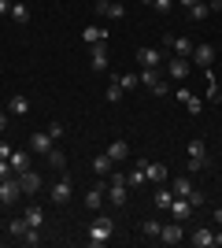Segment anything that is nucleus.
Returning <instances> with one entry per match:
<instances>
[{
	"label": "nucleus",
	"instance_id": "1",
	"mask_svg": "<svg viewBox=\"0 0 222 248\" xmlns=\"http://www.w3.org/2000/svg\"><path fill=\"white\" fill-rule=\"evenodd\" d=\"M111 233H115V222H111L107 215H96L93 226H89V245H93V248L107 245V241H111Z\"/></svg>",
	"mask_w": 222,
	"mask_h": 248
},
{
	"label": "nucleus",
	"instance_id": "2",
	"mask_svg": "<svg viewBox=\"0 0 222 248\" xmlns=\"http://www.w3.org/2000/svg\"><path fill=\"white\" fill-rule=\"evenodd\" d=\"M71 197H74V189H71V178H59V182H56V186H52V204L56 207H67V204H71Z\"/></svg>",
	"mask_w": 222,
	"mask_h": 248
},
{
	"label": "nucleus",
	"instance_id": "3",
	"mask_svg": "<svg viewBox=\"0 0 222 248\" xmlns=\"http://www.w3.org/2000/svg\"><path fill=\"white\" fill-rule=\"evenodd\" d=\"M159 241H163V245H181V241H185V230H181L178 218H170L167 226L159 230Z\"/></svg>",
	"mask_w": 222,
	"mask_h": 248
},
{
	"label": "nucleus",
	"instance_id": "4",
	"mask_svg": "<svg viewBox=\"0 0 222 248\" xmlns=\"http://www.w3.org/2000/svg\"><path fill=\"white\" fill-rule=\"evenodd\" d=\"M0 197H4V204H19L22 189H19V178H0Z\"/></svg>",
	"mask_w": 222,
	"mask_h": 248
},
{
	"label": "nucleus",
	"instance_id": "5",
	"mask_svg": "<svg viewBox=\"0 0 222 248\" xmlns=\"http://www.w3.org/2000/svg\"><path fill=\"white\" fill-rule=\"evenodd\" d=\"M167 71H170V78H174V82H185V78H189V71H192V63L181 60V56H170V60H167Z\"/></svg>",
	"mask_w": 222,
	"mask_h": 248
},
{
	"label": "nucleus",
	"instance_id": "6",
	"mask_svg": "<svg viewBox=\"0 0 222 248\" xmlns=\"http://www.w3.org/2000/svg\"><path fill=\"white\" fill-rule=\"evenodd\" d=\"M89 67L93 71H107V41L89 45Z\"/></svg>",
	"mask_w": 222,
	"mask_h": 248
},
{
	"label": "nucleus",
	"instance_id": "7",
	"mask_svg": "<svg viewBox=\"0 0 222 248\" xmlns=\"http://www.w3.org/2000/svg\"><path fill=\"white\" fill-rule=\"evenodd\" d=\"M145 182H148V159H137V163H133V170L126 174V186H130V189H141Z\"/></svg>",
	"mask_w": 222,
	"mask_h": 248
},
{
	"label": "nucleus",
	"instance_id": "8",
	"mask_svg": "<svg viewBox=\"0 0 222 248\" xmlns=\"http://www.w3.org/2000/svg\"><path fill=\"white\" fill-rule=\"evenodd\" d=\"M167 211H170V218H178V222H185V218H189L192 211H196V207H192V204H189L185 197H174V200H170V207H167Z\"/></svg>",
	"mask_w": 222,
	"mask_h": 248
},
{
	"label": "nucleus",
	"instance_id": "9",
	"mask_svg": "<svg viewBox=\"0 0 222 248\" xmlns=\"http://www.w3.org/2000/svg\"><path fill=\"white\" fill-rule=\"evenodd\" d=\"M163 41H167V48L174 52V56H181V60H189V56H192V41H189V37H170V33H167Z\"/></svg>",
	"mask_w": 222,
	"mask_h": 248
},
{
	"label": "nucleus",
	"instance_id": "10",
	"mask_svg": "<svg viewBox=\"0 0 222 248\" xmlns=\"http://www.w3.org/2000/svg\"><path fill=\"white\" fill-rule=\"evenodd\" d=\"M8 115H15V119H26V115H30V100H26L22 93H11V96H8Z\"/></svg>",
	"mask_w": 222,
	"mask_h": 248
},
{
	"label": "nucleus",
	"instance_id": "11",
	"mask_svg": "<svg viewBox=\"0 0 222 248\" xmlns=\"http://www.w3.org/2000/svg\"><path fill=\"white\" fill-rule=\"evenodd\" d=\"M189 60H196L204 71H207V67L215 63V45H192V56H189Z\"/></svg>",
	"mask_w": 222,
	"mask_h": 248
},
{
	"label": "nucleus",
	"instance_id": "12",
	"mask_svg": "<svg viewBox=\"0 0 222 248\" xmlns=\"http://www.w3.org/2000/svg\"><path fill=\"white\" fill-rule=\"evenodd\" d=\"M130 197V186H122V182H107V200H111V207H122Z\"/></svg>",
	"mask_w": 222,
	"mask_h": 248
},
{
	"label": "nucleus",
	"instance_id": "13",
	"mask_svg": "<svg viewBox=\"0 0 222 248\" xmlns=\"http://www.w3.org/2000/svg\"><path fill=\"white\" fill-rule=\"evenodd\" d=\"M96 15H104V19H122V15H126V8H122V4H115V0H96Z\"/></svg>",
	"mask_w": 222,
	"mask_h": 248
},
{
	"label": "nucleus",
	"instance_id": "14",
	"mask_svg": "<svg viewBox=\"0 0 222 248\" xmlns=\"http://www.w3.org/2000/svg\"><path fill=\"white\" fill-rule=\"evenodd\" d=\"M137 60H141V67H163L167 56H163L159 48H137Z\"/></svg>",
	"mask_w": 222,
	"mask_h": 248
},
{
	"label": "nucleus",
	"instance_id": "15",
	"mask_svg": "<svg viewBox=\"0 0 222 248\" xmlns=\"http://www.w3.org/2000/svg\"><path fill=\"white\" fill-rule=\"evenodd\" d=\"M137 82L145 85L148 93H152V89H156V85L163 82V78H159V67H141V71H137Z\"/></svg>",
	"mask_w": 222,
	"mask_h": 248
},
{
	"label": "nucleus",
	"instance_id": "16",
	"mask_svg": "<svg viewBox=\"0 0 222 248\" xmlns=\"http://www.w3.org/2000/svg\"><path fill=\"white\" fill-rule=\"evenodd\" d=\"M19 189L22 193H37V189H41V174H37V170H22L19 174Z\"/></svg>",
	"mask_w": 222,
	"mask_h": 248
},
{
	"label": "nucleus",
	"instance_id": "17",
	"mask_svg": "<svg viewBox=\"0 0 222 248\" xmlns=\"http://www.w3.org/2000/svg\"><path fill=\"white\" fill-rule=\"evenodd\" d=\"M52 145H56V141H52L48 134H44V130L30 134V148H33V152H44V155H48V148H52Z\"/></svg>",
	"mask_w": 222,
	"mask_h": 248
},
{
	"label": "nucleus",
	"instance_id": "18",
	"mask_svg": "<svg viewBox=\"0 0 222 248\" xmlns=\"http://www.w3.org/2000/svg\"><path fill=\"white\" fill-rule=\"evenodd\" d=\"M189 241H192V248H215V230H204L200 226Z\"/></svg>",
	"mask_w": 222,
	"mask_h": 248
},
{
	"label": "nucleus",
	"instance_id": "19",
	"mask_svg": "<svg viewBox=\"0 0 222 248\" xmlns=\"http://www.w3.org/2000/svg\"><path fill=\"white\" fill-rule=\"evenodd\" d=\"M8 159H11V170H15V174H22V170H30V152H22V148H15V152H11Z\"/></svg>",
	"mask_w": 222,
	"mask_h": 248
},
{
	"label": "nucleus",
	"instance_id": "20",
	"mask_svg": "<svg viewBox=\"0 0 222 248\" xmlns=\"http://www.w3.org/2000/svg\"><path fill=\"white\" fill-rule=\"evenodd\" d=\"M82 41L85 45H100V41H107V30H104V26H85V30H82Z\"/></svg>",
	"mask_w": 222,
	"mask_h": 248
},
{
	"label": "nucleus",
	"instance_id": "21",
	"mask_svg": "<svg viewBox=\"0 0 222 248\" xmlns=\"http://www.w3.org/2000/svg\"><path fill=\"white\" fill-rule=\"evenodd\" d=\"M170 193H174V197H189V193H192V178L189 174L174 178V182H170Z\"/></svg>",
	"mask_w": 222,
	"mask_h": 248
},
{
	"label": "nucleus",
	"instance_id": "22",
	"mask_svg": "<svg viewBox=\"0 0 222 248\" xmlns=\"http://www.w3.org/2000/svg\"><path fill=\"white\" fill-rule=\"evenodd\" d=\"M167 178H170L167 163H148V182H156V186H163Z\"/></svg>",
	"mask_w": 222,
	"mask_h": 248
},
{
	"label": "nucleus",
	"instance_id": "23",
	"mask_svg": "<svg viewBox=\"0 0 222 248\" xmlns=\"http://www.w3.org/2000/svg\"><path fill=\"white\" fill-rule=\"evenodd\" d=\"M111 163H115V159H111V155H96V159H93V174L96 178H107V174H111Z\"/></svg>",
	"mask_w": 222,
	"mask_h": 248
},
{
	"label": "nucleus",
	"instance_id": "24",
	"mask_svg": "<svg viewBox=\"0 0 222 248\" xmlns=\"http://www.w3.org/2000/svg\"><path fill=\"white\" fill-rule=\"evenodd\" d=\"M178 100L189 108V115H200V96H192L189 89H178Z\"/></svg>",
	"mask_w": 222,
	"mask_h": 248
},
{
	"label": "nucleus",
	"instance_id": "25",
	"mask_svg": "<svg viewBox=\"0 0 222 248\" xmlns=\"http://www.w3.org/2000/svg\"><path fill=\"white\" fill-rule=\"evenodd\" d=\"M107 155H111V159L118 163V159H126V155H130V145L122 141V137H118V141H111V145H107Z\"/></svg>",
	"mask_w": 222,
	"mask_h": 248
},
{
	"label": "nucleus",
	"instance_id": "26",
	"mask_svg": "<svg viewBox=\"0 0 222 248\" xmlns=\"http://www.w3.org/2000/svg\"><path fill=\"white\" fill-rule=\"evenodd\" d=\"M15 22H30V8L22 4V0H11V11H8Z\"/></svg>",
	"mask_w": 222,
	"mask_h": 248
},
{
	"label": "nucleus",
	"instance_id": "27",
	"mask_svg": "<svg viewBox=\"0 0 222 248\" xmlns=\"http://www.w3.org/2000/svg\"><path fill=\"white\" fill-rule=\"evenodd\" d=\"M104 193H107V186L89 189V193H85V207H100V204H104Z\"/></svg>",
	"mask_w": 222,
	"mask_h": 248
},
{
	"label": "nucleus",
	"instance_id": "28",
	"mask_svg": "<svg viewBox=\"0 0 222 248\" xmlns=\"http://www.w3.org/2000/svg\"><path fill=\"white\" fill-rule=\"evenodd\" d=\"M122 93H126V89H122V85H118V78H111V82H107V89H104L107 104H118V100H122Z\"/></svg>",
	"mask_w": 222,
	"mask_h": 248
},
{
	"label": "nucleus",
	"instance_id": "29",
	"mask_svg": "<svg viewBox=\"0 0 222 248\" xmlns=\"http://www.w3.org/2000/svg\"><path fill=\"white\" fill-rule=\"evenodd\" d=\"M22 218H26L30 226H41V222H44V211H41V207H22Z\"/></svg>",
	"mask_w": 222,
	"mask_h": 248
},
{
	"label": "nucleus",
	"instance_id": "30",
	"mask_svg": "<svg viewBox=\"0 0 222 248\" xmlns=\"http://www.w3.org/2000/svg\"><path fill=\"white\" fill-rule=\"evenodd\" d=\"M189 159H200V163H207V148H204V141H189Z\"/></svg>",
	"mask_w": 222,
	"mask_h": 248
},
{
	"label": "nucleus",
	"instance_id": "31",
	"mask_svg": "<svg viewBox=\"0 0 222 248\" xmlns=\"http://www.w3.org/2000/svg\"><path fill=\"white\" fill-rule=\"evenodd\" d=\"M207 15H211V8H207L204 0H196V4L189 8V19H196V22H200V19H207Z\"/></svg>",
	"mask_w": 222,
	"mask_h": 248
},
{
	"label": "nucleus",
	"instance_id": "32",
	"mask_svg": "<svg viewBox=\"0 0 222 248\" xmlns=\"http://www.w3.org/2000/svg\"><path fill=\"white\" fill-rule=\"evenodd\" d=\"M26 230H30V222H26V218H11V222H8V233H15V237H22V233H26Z\"/></svg>",
	"mask_w": 222,
	"mask_h": 248
},
{
	"label": "nucleus",
	"instance_id": "33",
	"mask_svg": "<svg viewBox=\"0 0 222 248\" xmlns=\"http://www.w3.org/2000/svg\"><path fill=\"white\" fill-rule=\"evenodd\" d=\"M159 230H163V226H159L156 218H148V222H141V233H145V237H156V241H159Z\"/></svg>",
	"mask_w": 222,
	"mask_h": 248
},
{
	"label": "nucleus",
	"instance_id": "34",
	"mask_svg": "<svg viewBox=\"0 0 222 248\" xmlns=\"http://www.w3.org/2000/svg\"><path fill=\"white\" fill-rule=\"evenodd\" d=\"M48 163H52V167H56V170H63V167H67V159H63V152H59V148H56V145H52V148H48Z\"/></svg>",
	"mask_w": 222,
	"mask_h": 248
},
{
	"label": "nucleus",
	"instance_id": "35",
	"mask_svg": "<svg viewBox=\"0 0 222 248\" xmlns=\"http://www.w3.org/2000/svg\"><path fill=\"white\" fill-rule=\"evenodd\" d=\"M170 200H174V193L159 186V189H156V207H170Z\"/></svg>",
	"mask_w": 222,
	"mask_h": 248
},
{
	"label": "nucleus",
	"instance_id": "36",
	"mask_svg": "<svg viewBox=\"0 0 222 248\" xmlns=\"http://www.w3.org/2000/svg\"><path fill=\"white\" fill-rule=\"evenodd\" d=\"M118 85H122V89H137V74H133V71H126V74H118Z\"/></svg>",
	"mask_w": 222,
	"mask_h": 248
},
{
	"label": "nucleus",
	"instance_id": "37",
	"mask_svg": "<svg viewBox=\"0 0 222 248\" xmlns=\"http://www.w3.org/2000/svg\"><path fill=\"white\" fill-rule=\"evenodd\" d=\"M19 241H26V245H41V226H30Z\"/></svg>",
	"mask_w": 222,
	"mask_h": 248
},
{
	"label": "nucleus",
	"instance_id": "38",
	"mask_svg": "<svg viewBox=\"0 0 222 248\" xmlns=\"http://www.w3.org/2000/svg\"><path fill=\"white\" fill-rule=\"evenodd\" d=\"M207 100L219 104V82H215V74H207Z\"/></svg>",
	"mask_w": 222,
	"mask_h": 248
},
{
	"label": "nucleus",
	"instance_id": "39",
	"mask_svg": "<svg viewBox=\"0 0 222 248\" xmlns=\"http://www.w3.org/2000/svg\"><path fill=\"white\" fill-rule=\"evenodd\" d=\"M44 134L52 137V141H59V137H63V123H48V130H44Z\"/></svg>",
	"mask_w": 222,
	"mask_h": 248
},
{
	"label": "nucleus",
	"instance_id": "40",
	"mask_svg": "<svg viewBox=\"0 0 222 248\" xmlns=\"http://www.w3.org/2000/svg\"><path fill=\"white\" fill-rule=\"evenodd\" d=\"M185 200H189L192 207H204V193H200V189H192V193H189V197H185Z\"/></svg>",
	"mask_w": 222,
	"mask_h": 248
},
{
	"label": "nucleus",
	"instance_id": "41",
	"mask_svg": "<svg viewBox=\"0 0 222 248\" xmlns=\"http://www.w3.org/2000/svg\"><path fill=\"white\" fill-rule=\"evenodd\" d=\"M170 4H174V0H152V8H156L159 15H167V11H170Z\"/></svg>",
	"mask_w": 222,
	"mask_h": 248
},
{
	"label": "nucleus",
	"instance_id": "42",
	"mask_svg": "<svg viewBox=\"0 0 222 248\" xmlns=\"http://www.w3.org/2000/svg\"><path fill=\"white\" fill-rule=\"evenodd\" d=\"M11 152H15V148H11V145H8V141H0V159H8V155H11Z\"/></svg>",
	"mask_w": 222,
	"mask_h": 248
},
{
	"label": "nucleus",
	"instance_id": "43",
	"mask_svg": "<svg viewBox=\"0 0 222 248\" xmlns=\"http://www.w3.org/2000/svg\"><path fill=\"white\" fill-rule=\"evenodd\" d=\"M11 174V159H0V178H8Z\"/></svg>",
	"mask_w": 222,
	"mask_h": 248
},
{
	"label": "nucleus",
	"instance_id": "44",
	"mask_svg": "<svg viewBox=\"0 0 222 248\" xmlns=\"http://www.w3.org/2000/svg\"><path fill=\"white\" fill-rule=\"evenodd\" d=\"M11 123V115H8V108H0V130H4V126Z\"/></svg>",
	"mask_w": 222,
	"mask_h": 248
},
{
	"label": "nucleus",
	"instance_id": "45",
	"mask_svg": "<svg viewBox=\"0 0 222 248\" xmlns=\"http://www.w3.org/2000/svg\"><path fill=\"white\" fill-rule=\"evenodd\" d=\"M11 11V0H0V15H8Z\"/></svg>",
	"mask_w": 222,
	"mask_h": 248
},
{
	"label": "nucleus",
	"instance_id": "46",
	"mask_svg": "<svg viewBox=\"0 0 222 248\" xmlns=\"http://www.w3.org/2000/svg\"><path fill=\"white\" fill-rule=\"evenodd\" d=\"M207 8H211V11H222V0H207Z\"/></svg>",
	"mask_w": 222,
	"mask_h": 248
},
{
	"label": "nucleus",
	"instance_id": "47",
	"mask_svg": "<svg viewBox=\"0 0 222 248\" xmlns=\"http://www.w3.org/2000/svg\"><path fill=\"white\" fill-rule=\"evenodd\" d=\"M215 222H219V226H222V207H215Z\"/></svg>",
	"mask_w": 222,
	"mask_h": 248
},
{
	"label": "nucleus",
	"instance_id": "48",
	"mask_svg": "<svg viewBox=\"0 0 222 248\" xmlns=\"http://www.w3.org/2000/svg\"><path fill=\"white\" fill-rule=\"evenodd\" d=\"M215 248H222V230H219V233H215Z\"/></svg>",
	"mask_w": 222,
	"mask_h": 248
},
{
	"label": "nucleus",
	"instance_id": "49",
	"mask_svg": "<svg viewBox=\"0 0 222 248\" xmlns=\"http://www.w3.org/2000/svg\"><path fill=\"white\" fill-rule=\"evenodd\" d=\"M178 4H185V8H192V4H196V0H178Z\"/></svg>",
	"mask_w": 222,
	"mask_h": 248
},
{
	"label": "nucleus",
	"instance_id": "50",
	"mask_svg": "<svg viewBox=\"0 0 222 248\" xmlns=\"http://www.w3.org/2000/svg\"><path fill=\"white\" fill-rule=\"evenodd\" d=\"M0 207H8V204H4V197H0Z\"/></svg>",
	"mask_w": 222,
	"mask_h": 248
},
{
	"label": "nucleus",
	"instance_id": "51",
	"mask_svg": "<svg viewBox=\"0 0 222 248\" xmlns=\"http://www.w3.org/2000/svg\"><path fill=\"white\" fill-rule=\"evenodd\" d=\"M0 230H4V226H0Z\"/></svg>",
	"mask_w": 222,
	"mask_h": 248
}]
</instances>
